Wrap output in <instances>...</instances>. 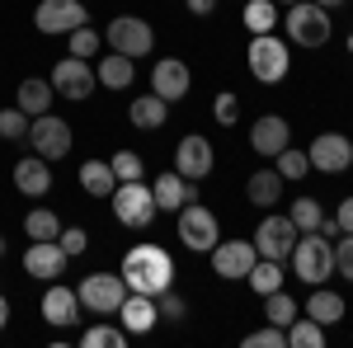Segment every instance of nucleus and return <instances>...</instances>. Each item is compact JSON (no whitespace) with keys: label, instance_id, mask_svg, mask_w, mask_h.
<instances>
[{"label":"nucleus","instance_id":"obj_4","mask_svg":"<svg viewBox=\"0 0 353 348\" xmlns=\"http://www.w3.org/2000/svg\"><path fill=\"white\" fill-rule=\"evenodd\" d=\"M245 66H250V76H254L259 85H278L283 76H288V66H292V52H288L283 38L254 33V38H250V52H245Z\"/></svg>","mask_w":353,"mask_h":348},{"label":"nucleus","instance_id":"obj_32","mask_svg":"<svg viewBox=\"0 0 353 348\" xmlns=\"http://www.w3.org/2000/svg\"><path fill=\"white\" fill-rule=\"evenodd\" d=\"M278 19H283V14H278L273 0H245V28H250V33H273Z\"/></svg>","mask_w":353,"mask_h":348},{"label":"nucleus","instance_id":"obj_3","mask_svg":"<svg viewBox=\"0 0 353 348\" xmlns=\"http://www.w3.org/2000/svg\"><path fill=\"white\" fill-rule=\"evenodd\" d=\"M283 24H288V38H292L297 48H325L330 33H334L330 10H325V5H316V0H292L288 14H283Z\"/></svg>","mask_w":353,"mask_h":348},{"label":"nucleus","instance_id":"obj_33","mask_svg":"<svg viewBox=\"0 0 353 348\" xmlns=\"http://www.w3.org/2000/svg\"><path fill=\"white\" fill-rule=\"evenodd\" d=\"M24 236H28V240H57V236H61V221H57V212H48V207H33V212L24 216Z\"/></svg>","mask_w":353,"mask_h":348},{"label":"nucleus","instance_id":"obj_29","mask_svg":"<svg viewBox=\"0 0 353 348\" xmlns=\"http://www.w3.org/2000/svg\"><path fill=\"white\" fill-rule=\"evenodd\" d=\"M288 348H325V325H316L306 311L288 325Z\"/></svg>","mask_w":353,"mask_h":348},{"label":"nucleus","instance_id":"obj_12","mask_svg":"<svg viewBox=\"0 0 353 348\" xmlns=\"http://www.w3.org/2000/svg\"><path fill=\"white\" fill-rule=\"evenodd\" d=\"M208 254H212V273H217V278H226V283L250 278V268H254V259H259L254 240H217Z\"/></svg>","mask_w":353,"mask_h":348},{"label":"nucleus","instance_id":"obj_35","mask_svg":"<svg viewBox=\"0 0 353 348\" xmlns=\"http://www.w3.org/2000/svg\"><path fill=\"white\" fill-rule=\"evenodd\" d=\"M128 344V329H118V325H90L81 334V348H123Z\"/></svg>","mask_w":353,"mask_h":348},{"label":"nucleus","instance_id":"obj_14","mask_svg":"<svg viewBox=\"0 0 353 348\" xmlns=\"http://www.w3.org/2000/svg\"><path fill=\"white\" fill-rule=\"evenodd\" d=\"M90 14H85V0H38V10H33V24L38 33H71V28H81Z\"/></svg>","mask_w":353,"mask_h":348},{"label":"nucleus","instance_id":"obj_41","mask_svg":"<svg viewBox=\"0 0 353 348\" xmlns=\"http://www.w3.org/2000/svg\"><path fill=\"white\" fill-rule=\"evenodd\" d=\"M212 118H217L221 127H231V123H236V118H241V99H236V94H231V90H221L217 99H212Z\"/></svg>","mask_w":353,"mask_h":348},{"label":"nucleus","instance_id":"obj_10","mask_svg":"<svg viewBox=\"0 0 353 348\" xmlns=\"http://www.w3.org/2000/svg\"><path fill=\"white\" fill-rule=\"evenodd\" d=\"M52 90L61 94V99H71V104H81V99H90L94 90H99V81H94V66L85 61V57H61L52 66Z\"/></svg>","mask_w":353,"mask_h":348},{"label":"nucleus","instance_id":"obj_7","mask_svg":"<svg viewBox=\"0 0 353 348\" xmlns=\"http://www.w3.org/2000/svg\"><path fill=\"white\" fill-rule=\"evenodd\" d=\"M156 212H161V207H156V198H151V184L132 179V184H118V188H113V216H118L128 231L151 226V216H156Z\"/></svg>","mask_w":353,"mask_h":348},{"label":"nucleus","instance_id":"obj_50","mask_svg":"<svg viewBox=\"0 0 353 348\" xmlns=\"http://www.w3.org/2000/svg\"><path fill=\"white\" fill-rule=\"evenodd\" d=\"M273 5H292V0H273Z\"/></svg>","mask_w":353,"mask_h":348},{"label":"nucleus","instance_id":"obj_26","mask_svg":"<svg viewBox=\"0 0 353 348\" xmlns=\"http://www.w3.org/2000/svg\"><path fill=\"white\" fill-rule=\"evenodd\" d=\"M137 76V61L123 52H104L99 57V66H94V81L104 85V90H128Z\"/></svg>","mask_w":353,"mask_h":348},{"label":"nucleus","instance_id":"obj_52","mask_svg":"<svg viewBox=\"0 0 353 348\" xmlns=\"http://www.w3.org/2000/svg\"><path fill=\"white\" fill-rule=\"evenodd\" d=\"M85 5H90V0H85Z\"/></svg>","mask_w":353,"mask_h":348},{"label":"nucleus","instance_id":"obj_46","mask_svg":"<svg viewBox=\"0 0 353 348\" xmlns=\"http://www.w3.org/2000/svg\"><path fill=\"white\" fill-rule=\"evenodd\" d=\"M217 10V0H189V14H198V19H208Z\"/></svg>","mask_w":353,"mask_h":348},{"label":"nucleus","instance_id":"obj_2","mask_svg":"<svg viewBox=\"0 0 353 348\" xmlns=\"http://www.w3.org/2000/svg\"><path fill=\"white\" fill-rule=\"evenodd\" d=\"M288 259H292V268H297V278L311 283V287H321L325 278H334V240L321 236V231H301Z\"/></svg>","mask_w":353,"mask_h":348},{"label":"nucleus","instance_id":"obj_30","mask_svg":"<svg viewBox=\"0 0 353 348\" xmlns=\"http://www.w3.org/2000/svg\"><path fill=\"white\" fill-rule=\"evenodd\" d=\"M245 283H250L259 296L278 292V287H283V264H278V259H254V268H250V278H245Z\"/></svg>","mask_w":353,"mask_h":348},{"label":"nucleus","instance_id":"obj_11","mask_svg":"<svg viewBox=\"0 0 353 348\" xmlns=\"http://www.w3.org/2000/svg\"><path fill=\"white\" fill-rule=\"evenodd\" d=\"M28 146H33L43 161H61V156L71 151V123H61L57 113L28 118Z\"/></svg>","mask_w":353,"mask_h":348},{"label":"nucleus","instance_id":"obj_15","mask_svg":"<svg viewBox=\"0 0 353 348\" xmlns=\"http://www.w3.org/2000/svg\"><path fill=\"white\" fill-rule=\"evenodd\" d=\"M151 90L161 94L165 104H179V99H189V90H193L189 66H184L179 57H161V61L151 66Z\"/></svg>","mask_w":353,"mask_h":348},{"label":"nucleus","instance_id":"obj_42","mask_svg":"<svg viewBox=\"0 0 353 348\" xmlns=\"http://www.w3.org/2000/svg\"><path fill=\"white\" fill-rule=\"evenodd\" d=\"M245 344H250V348H288V329H278V325H264V329L245 334Z\"/></svg>","mask_w":353,"mask_h":348},{"label":"nucleus","instance_id":"obj_8","mask_svg":"<svg viewBox=\"0 0 353 348\" xmlns=\"http://www.w3.org/2000/svg\"><path fill=\"white\" fill-rule=\"evenodd\" d=\"M104 38H109L113 52L132 57V61H137V57H151V52H156V28L146 24V19H137V14H118Z\"/></svg>","mask_w":353,"mask_h":348},{"label":"nucleus","instance_id":"obj_22","mask_svg":"<svg viewBox=\"0 0 353 348\" xmlns=\"http://www.w3.org/2000/svg\"><path fill=\"white\" fill-rule=\"evenodd\" d=\"M14 188H19L24 198H48V193H52V165L43 161V156L19 161L14 165Z\"/></svg>","mask_w":353,"mask_h":348},{"label":"nucleus","instance_id":"obj_16","mask_svg":"<svg viewBox=\"0 0 353 348\" xmlns=\"http://www.w3.org/2000/svg\"><path fill=\"white\" fill-rule=\"evenodd\" d=\"M212 165H217V151H212V141L208 136H184L179 146H174V170L184 174V179H208L212 174Z\"/></svg>","mask_w":353,"mask_h":348},{"label":"nucleus","instance_id":"obj_21","mask_svg":"<svg viewBox=\"0 0 353 348\" xmlns=\"http://www.w3.org/2000/svg\"><path fill=\"white\" fill-rule=\"evenodd\" d=\"M118 320H123V329H128V334H151V329H156V320H161L156 296L128 292V296H123V306H118Z\"/></svg>","mask_w":353,"mask_h":348},{"label":"nucleus","instance_id":"obj_19","mask_svg":"<svg viewBox=\"0 0 353 348\" xmlns=\"http://www.w3.org/2000/svg\"><path fill=\"white\" fill-rule=\"evenodd\" d=\"M24 273L28 278H43V283H57L66 273V249L57 240H33L24 249Z\"/></svg>","mask_w":353,"mask_h":348},{"label":"nucleus","instance_id":"obj_27","mask_svg":"<svg viewBox=\"0 0 353 348\" xmlns=\"http://www.w3.org/2000/svg\"><path fill=\"white\" fill-rule=\"evenodd\" d=\"M52 81H38V76H28V81H19V90H14V108H24L28 118H38V113H52Z\"/></svg>","mask_w":353,"mask_h":348},{"label":"nucleus","instance_id":"obj_37","mask_svg":"<svg viewBox=\"0 0 353 348\" xmlns=\"http://www.w3.org/2000/svg\"><path fill=\"white\" fill-rule=\"evenodd\" d=\"M113 174H118V184H132V179H141L146 174V161L137 156V151H113Z\"/></svg>","mask_w":353,"mask_h":348},{"label":"nucleus","instance_id":"obj_39","mask_svg":"<svg viewBox=\"0 0 353 348\" xmlns=\"http://www.w3.org/2000/svg\"><path fill=\"white\" fill-rule=\"evenodd\" d=\"M156 311H161V320H184V316H189V301H184V296L174 292V287H165L161 296H156Z\"/></svg>","mask_w":353,"mask_h":348},{"label":"nucleus","instance_id":"obj_18","mask_svg":"<svg viewBox=\"0 0 353 348\" xmlns=\"http://www.w3.org/2000/svg\"><path fill=\"white\" fill-rule=\"evenodd\" d=\"M81 296L76 287H66V283H52L48 292H43V320L52 325V329H71V325L81 320Z\"/></svg>","mask_w":353,"mask_h":348},{"label":"nucleus","instance_id":"obj_40","mask_svg":"<svg viewBox=\"0 0 353 348\" xmlns=\"http://www.w3.org/2000/svg\"><path fill=\"white\" fill-rule=\"evenodd\" d=\"M99 43H104V38H99V33H94L90 24L71 28V57H85V61H90V57L99 52Z\"/></svg>","mask_w":353,"mask_h":348},{"label":"nucleus","instance_id":"obj_49","mask_svg":"<svg viewBox=\"0 0 353 348\" xmlns=\"http://www.w3.org/2000/svg\"><path fill=\"white\" fill-rule=\"evenodd\" d=\"M0 259H5V236H0Z\"/></svg>","mask_w":353,"mask_h":348},{"label":"nucleus","instance_id":"obj_1","mask_svg":"<svg viewBox=\"0 0 353 348\" xmlns=\"http://www.w3.org/2000/svg\"><path fill=\"white\" fill-rule=\"evenodd\" d=\"M123 283H128V292H146V296H161L165 287H174V259L165 254L161 245H132L128 254H123Z\"/></svg>","mask_w":353,"mask_h":348},{"label":"nucleus","instance_id":"obj_9","mask_svg":"<svg viewBox=\"0 0 353 348\" xmlns=\"http://www.w3.org/2000/svg\"><path fill=\"white\" fill-rule=\"evenodd\" d=\"M297 236H301V231L292 226V216L264 212V221L254 226V249H259V259H278V264H288V254H292Z\"/></svg>","mask_w":353,"mask_h":348},{"label":"nucleus","instance_id":"obj_34","mask_svg":"<svg viewBox=\"0 0 353 348\" xmlns=\"http://www.w3.org/2000/svg\"><path fill=\"white\" fill-rule=\"evenodd\" d=\"M288 216H292V226H297V231H321V221H325V207H321V198H297Z\"/></svg>","mask_w":353,"mask_h":348},{"label":"nucleus","instance_id":"obj_44","mask_svg":"<svg viewBox=\"0 0 353 348\" xmlns=\"http://www.w3.org/2000/svg\"><path fill=\"white\" fill-rule=\"evenodd\" d=\"M334 273L353 283V231H349V236H344L339 245H334Z\"/></svg>","mask_w":353,"mask_h":348},{"label":"nucleus","instance_id":"obj_5","mask_svg":"<svg viewBox=\"0 0 353 348\" xmlns=\"http://www.w3.org/2000/svg\"><path fill=\"white\" fill-rule=\"evenodd\" d=\"M174 216H179L174 226H179V245H184V249L208 254V249L221 240V226H217V212H212V207H203V203H184Z\"/></svg>","mask_w":353,"mask_h":348},{"label":"nucleus","instance_id":"obj_36","mask_svg":"<svg viewBox=\"0 0 353 348\" xmlns=\"http://www.w3.org/2000/svg\"><path fill=\"white\" fill-rule=\"evenodd\" d=\"M273 161H278V174H283V179H306V174H311V161H306V151H292V146H283Z\"/></svg>","mask_w":353,"mask_h":348},{"label":"nucleus","instance_id":"obj_47","mask_svg":"<svg viewBox=\"0 0 353 348\" xmlns=\"http://www.w3.org/2000/svg\"><path fill=\"white\" fill-rule=\"evenodd\" d=\"M5 325H10V301L0 296V329H5Z\"/></svg>","mask_w":353,"mask_h":348},{"label":"nucleus","instance_id":"obj_13","mask_svg":"<svg viewBox=\"0 0 353 348\" xmlns=\"http://www.w3.org/2000/svg\"><path fill=\"white\" fill-rule=\"evenodd\" d=\"M306 161H311V170H321V174H344L353 165V141L344 132H321L311 141Z\"/></svg>","mask_w":353,"mask_h":348},{"label":"nucleus","instance_id":"obj_25","mask_svg":"<svg viewBox=\"0 0 353 348\" xmlns=\"http://www.w3.org/2000/svg\"><path fill=\"white\" fill-rule=\"evenodd\" d=\"M306 316H311L316 325H325V329H330V325H339L344 316H349V306H344V296H339V292H330L325 283H321L316 292L306 296Z\"/></svg>","mask_w":353,"mask_h":348},{"label":"nucleus","instance_id":"obj_24","mask_svg":"<svg viewBox=\"0 0 353 348\" xmlns=\"http://www.w3.org/2000/svg\"><path fill=\"white\" fill-rule=\"evenodd\" d=\"M283 184H288V179H283L278 170H254V174L245 179V198H250L259 212H269L273 203L283 198Z\"/></svg>","mask_w":353,"mask_h":348},{"label":"nucleus","instance_id":"obj_48","mask_svg":"<svg viewBox=\"0 0 353 348\" xmlns=\"http://www.w3.org/2000/svg\"><path fill=\"white\" fill-rule=\"evenodd\" d=\"M316 5H325V10H334V5H344V0H316Z\"/></svg>","mask_w":353,"mask_h":348},{"label":"nucleus","instance_id":"obj_31","mask_svg":"<svg viewBox=\"0 0 353 348\" xmlns=\"http://www.w3.org/2000/svg\"><path fill=\"white\" fill-rule=\"evenodd\" d=\"M297 316H301V311H297V301H292V296L283 292V287L264 296V320H269V325H278V329H288V325L297 320Z\"/></svg>","mask_w":353,"mask_h":348},{"label":"nucleus","instance_id":"obj_51","mask_svg":"<svg viewBox=\"0 0 353 348\" xmlns=\"http://www.w3.org/2000/svg\"><path fill=\"white\" fill-rule=\"evenodd\" d=\"M349 52H353V33H349Z\"/></svg>","mask_w":353,"mask_h":348},{"label":"nucleus","instance_id":"obj_23","mask_svg":"<svg viewBox=\"0 0 353 348\" xmlns=\"http://www.w3.org/2000/svg\"><path fill=\"white\" fill-rule=\"evenodd\" d=\"M128 118H132L137 132H156V127H165V118H170V104L151 90V94H137L132 104H128Z\"/></svg>","mask_w":353,"mask_h":348},{"label":"nucleus","instance_id":"obj_28","mask_svg":"<svg viewBox=\"0 0 353 348\" xmlns=\"http://www.w3.org/2000/svg\"><path fill=\"white\" fill-rule=\"evenodd\" d=\"M81 188L90 198H113V188H118V174H113L109 161H85L81 165Z\"/></svg>","mask_w":353,"mask_h":348},{"label":"nucleus","instance_id":"obj_38","mask_svg":"<svg viewBox=\"0 0 353 348\" xmlns=\"http://www.w3.org/2000/svg\"><path fill=\"white\" fill-rule=\"evenodd\" d=\"M28 136V113L24 108H0V141H24Z\"/></svg>","mask_w":353,"mask_h":348},{"label":"nucleus","instance_id":"obj_6","mask_svg":"<svg viewBox=\"0 0 353 348\" xmlns=\"http://www.w3.org/2000/svg\"><path fill=\"white\" fill-rule=\"evenodd\" d=\"M76 296H81L85 311H94V316H118V306L128 296V283H123V273H90V278H81Z\"/></svg>","mask_w":353,"mask_h":348},{"label":"nucleus","instance_id":"obj_45","mask_svg":"<svg viewBox=\"0 0 353 348\" xmlns=\"http://www.w3.org/2000/svg\"><path fill=\"white\" fill-rule=\"evenodd\" d=\"M334 221H339V236H349V231H353V198H344V203H339Z\"/></svg>","mask_w":353,"mask_h":348},{"label":"nucleus","instance_id":"obj_20","mask_svg":"<svg viewBox=\"0 0 353 348\" xmlns=\"http://www.w3.org/2000/svg\"><path fill=\"white\" fill-rule=\"evenodd\" d=\"M250 146H254L259 156H278L283 146H292V127H288V118H278V113H259L254 127H250Z\"/></svg>","mask_w":353,"mask_h":348},{"label":"nucleus","instance_id":"obj_43","mask_svg":"<svg viewBox=\"0 0 353 348\" xmlns=\"http://www.w3.org/2000/svg\"><path fill=\"white\" fill-rule=\"evenodd\" d=\"M57 245L66 249V259H76V254H85V245H90V236H85L81 226H61V236H57Z\"/></svg>","mask_w":353,"mask_h":348},{"label":"nucleus","instance_id":"obj_17","mask_svg":"<svg viewBox=\"0 0 353 348\" xmlns=\"http://www.w3.org/2000/svg\"><path fill=\"white\" fill-rule=\"evenodd\" d=\"M151 198H156L161 212H179L184 203H198V179H184L179 170L156 174V179H151Z\"/></svg>","mask_w":353,"mask_h":348}]
</instances>
